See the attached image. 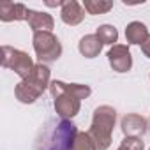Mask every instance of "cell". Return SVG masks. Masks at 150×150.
Segmentation results:
<instances>
[{
  "mask_svg": "<svg viewBox=\"0 0 150 150\" xmlns=\"http://www.w3.org/2000/svg\"><path fill=\"white\" fill-rule=\"evenodd\" d=\"M28 25L32 27L34 34L35 32H51L53 28V18L46 13H39V11H30L28 13Z\"/></svg>",
  "mask_w": 150,
  "mask_h": 150,
  "instance_id": "11",
  "label": "cell"
},
{
  "mask_svg": "<svg viewBox=\"0 0 150 150\" xmlns=\"http://www.w3.org/2000/svg\"><path fill=\"white\" fill-rule=\"evenodd\" d=\"M108 60L110 65L117 71V72H127L132 67V57L127 46L124 44H115L111 46V50L108 51Z\"/></svg>",
  "mask_w": 150,
  "mask_h": 150,
  "instance_id": "7",
  "label": "cell"
},
{
  "mask_svg": "<svg viewBox=\"0 0 150 150\" xmlns=\"http://www.w3.org/2000/svg\"><path fill=\"white\" fill-rule=\"evenodd\" d=\"M51 96L55 99V110L57 115L62 117V120H69L80 111V101L87 99L90 96V87L88 85H80V83H64V81H51L50 83Z\"/></svg>",
  "mask_w": 150,
  "mask_h": 150,
  "instance_id": "1",
  "label": "cell"
},
{
  "mask_svg": "<svg viewBox=\"0 0 150 150\" xmlns=\"http://www.w3.org/2000/svg\"><path fill=\"white\" fill-rule=\"evenodd\" d=\"M30 9H27L23 4H14V2H2L0 4V20L2 21H20V20H28Z\"/></svg>",
  "mask_w": 150,
  "mask_h": 150,
  "instance_id": "9",
  "label": "cell"
},
{
  "mask_svg": "<svg viewBox=\"0 0 150 150\" xmlns=\"http://www.w3.org/2000/svg\"><path fill=\"white\" fill-rule=\"evenodd\" d=\"M141 51H143V53L150 58V35H148V37L145 39V42L141 44Z\"/></svg>",
  "mask_w": 150,
  "mask_h": 150,
  "instance_id": "18",
  "label": "cell"
},
{
  "mask_svg": "<svg viewBox=\"0 0 150 150\" xmlns=\"http://www.w3.org/2000/svg\"><path fill=\"white\" fill-rule=\"evenodd\" d=\"M60 16H62V21L67 23V25H78L85 18V9L78 2L71 0V2H64Z\"/></svg>",
  "mask_w": 150,
  "mask_h": 150,
  "instance_id": "10",
  "label": "cell"
},
{
  "mask_svg": "<svg viewBox=\"0 0 150 150\" xmlns=\"http://www.w3.org/2000/svg\"><path fill=\"white\" fill-rule=\"evenodd\" d=\"M148 35H150L148 34V28L141 21H132L125 28V39H127L129 44H143Z\"/></svg>",
  "mask_w": 150,
  "mask_h": 150,
  "instance_id": "12",
  "label": "cell"
},
{
  "mask_svg": "<svg viewBox=\"0 0 150 150\" xmlns=\"http://www.w3.org/2000/svg\"><path fill=\"white\" fill-rule=\"evenodd\" d=\"M48 87H50V69L44 64H35L30 76L16 85L14 94L16 99L21 103H34Z\"/></svg>",
  "mask_w": 150,
  "mask_h": 150,
  "instance_id": "4",
  "label": "cell"
},
{
  "mask_svg": "<svg viewBox=\"0 0 150 150\" xmlns=\"http://www.w3.org/2000/svg\"><path fill=\"white\" fill-rule=\"evenodd\" d=\"M78 48H80V53H81L83 57H87V58H94V57H97V55L101 53V50H103V42L99 41V37H97L96 34H90V35L81 37Z\"/></svg>",
  "mask_w": 150,
  "mask_h": 150,
  "instance_id": "13",
  "label": "cell"
},
{
  "mask_svg": "<svg viewBox=\"0 0 150 150\" xmlns=\"http://www.w3.org/2000/svg\"><path fill=\"white\" fill-rule=\"evenodd\" d=\"M2 65L13 69L18 76H21V80L28 78L35 67V64L25 51H20L11 46H2Z\"/></svg>",
  "mask_w": 150,
  "mask_h": 150,
  "instance_id": "5",
  "label": "cell"
},
{
  "mask_svg": "<svg viewBox=\"0 0 150 150\" xmlns=\"http://www.w3.org/2000/svg\"><path fill=\"white\" fill-rule=\"evenodd\" d=\"M113 7V2H104V0H85L83 2V9L88 14H103L108 13Z\"/></svg>",
  "mask_w": 150,
  "mask_h": 150,
  "instance_id": "14",
  "label": "cell"
},
{
  "mask_svg": "<svg viewBox=\"0 0 150 150\" xmlns=\"http://www.w3.org/2000/svg\"><path fill=\"white\" fill-rule=\"evenodd\" d=\"M78 129L71 120L50 122L44 125L42 138L37 141L35 150H72Z\"/></svg>",
  "mask_w": 150,
  "mask_h": 150,
  "instance_id": "2",
  "label": "cell"
},
{
  "mask_svg": "<svg viewBox=\"0 0 150 150\" xmlns=\"http://www.w3.org/2000/svg\"><path fill=\"white\" fill-rule=\"evenodd\" d=\"M72 150H97V148H96L88 132H78L76 138H74Z\"/></svg>",
  "mask_w": 150,
  "mask_h": 150,
  "instance_id": "16",
  "label": "cell"
},
{
  "mask_svg": "<svg viewBox=\"0 0 150 150\" xmlns=\"http://www.w3.org/2000/svg\"><path fill=\"white\" fill-rule=\"evenodd\" d=\"M146 120L138 115V113H129L122 118V131L125 136H131V138H139L146 132Z\"/></svg>",
  "mask_w": 150,
  "mask_h": 150,
  "instance_id": "8",
  "label": "cell"
},
{
  "mask_svg": "<svg viewBox=\"0 0 150 150\" xmlns=\"http://www.w3.org/2000/svg\"><path fill=\"white\" fill-rule=\"evenodd\" d=\"M145 145L141 141V138H131V136H125L122 145L118 146V150H143Z\"/></svg>",
  "mask_w": 150,
  "mask_h": 150,
  "instance_id": "17",
  "label": "cell"
},
{
  "mask_svg": "<svg viewBox=\"0 0 150 150\" xmlns=\"http://www.w3.org/2000/svg\"><path fill=\"white\" fill-rule=\"evenodd\" d=\"M117 111L111 106H99L94 111V120L90 125V138L97 150H106L111 145V132L115 125Z\"/></svg>",
  "mask_w": 150,
  "mask_h": 150,
  "instance_id": "3",
  "label": "cell"
},
{
  "mask_svg": "<svg viewBox=\"0 0 150 150\" xmlns=\"http://www.w3.org/2000/svg\"><path fill=\"white\" fill-rule=\"evenodd\" d=\"M34 50L37 58L42 62H53L62 55L60 41L51 32H35L34 34Z\"/></svg>",
  "mask_w": 150,
  "mask_h": 150,
  "instance_id": "6",
  "label": "cell"
},
{
  "mask_svg": "<svg viewBox=\"0 0 150 150\" xmlns=\"http://www.w3.org/2000/svg\"><path fill=\"white\" fill-rule=\"evenodd\" d=\"M96 35L99 37V41H101L103 44H113V46H115V42H117V39H118V32H117V28L111 27V25H101V27L97 28Z\"/></svg>",
  "mask_w": 150,
  "mask_h": 150,
  "instance_id": "15",
  "label": "cell"
}]
</instances>
